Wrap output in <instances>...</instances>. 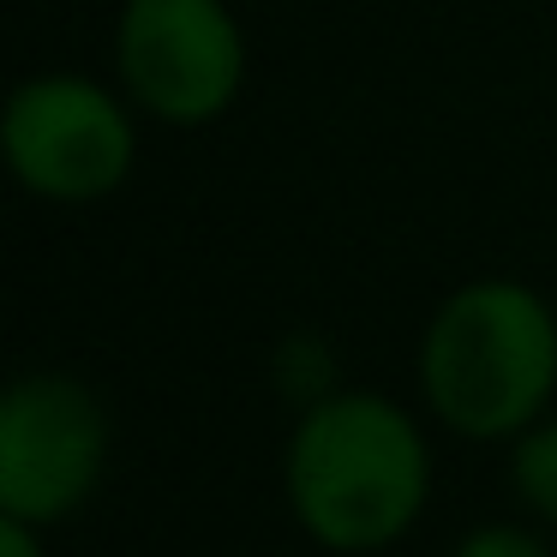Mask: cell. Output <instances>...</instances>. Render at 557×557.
<instances>
[{"instance_id": "6da1fadb", "label": "cell", "mask_w": 557, "mask_h": 557, "mask_svg": "<svg viewBox=\"0 0 557 557\" xmlns=\"http://www.w3.org/2000/svg\"><path fill=\"white\" fill-rule=\"evenodd\" d=\"M432 437L396 396L330 389L288 425L282 497L300 533L330 557H372L401 545L432 509Z\"/></svg>"}, {"instance_id": "7a4b0ae2", "label": "cell", "mask_w": 557, "mask_h": 557, "mask_svg": "<svg viewBox=\"0 0 557 557\" xmlns=\"http://www.w3.org/2000/svg\"><path fill=\"white\" fill-rule=\"evenodd\" d=\"M413 384L461 444H516L557 401V312L516 276H473L432 306Z\"/></svg>"}, {"instance_id": "3957f363", "label": "cell", "mask_w": 557, "mask_h": 557, "mask_svg": "<svg viewBox=\"0 0 557 557\" xmlns=\"http://www.w3.org/2000/svg\"><path fill=\"white\" fill-rule=\"evenodd\" d=\"M133 97H114L90 73H49L25 78L0 114V150L7 169L42 205H97L133 181L138 162V121Z\"/></svg>"}, {"instance_id": "277c9868", "label": "cell", "mask_w": 557, "mask_h": 557, "mask_svg": "<svg viewBox=\"0 0 557 557\" xmlns=\"http://www.w3.org/2000/svg\"><path fill=\"white\" fill-rule=\"evenodd\" d=\"M109 401L78 372H18L0 396V516L61 528L102 492Z\"/></svg>"}, {"instance_id": "5b68a950", "label": "cell", "mask_w": 557, "mask_h": 557, "mask_svg": "<svg viewBox=\"0 0 557 557\" xmlns=\"http://www.w3.org/2000/svg\"><path fill=\"white\" fill-rule=\"evenodd\" d=\"M114 73L157 126H210L246 90V30L228 0H126Z\"/></svg>"}, {"instance_id": "8992f818", "label": "cell", "mask_w": 557, "mask_h": 557, "mask_svg": "<svg viewBox=\"0 0 557 557\" xmlns=\"http://www.w3.org/2000/svg\"><path fill=\"white\" fill-rule=\"evenodd\" d=\"M509 492L540 528L557 533V413L533 420L509 444Z\"/></svg>"}, {"instance_id": "52a82bcc", "label": "cell", "mask_w": 557, "mask_h": 557, "mask_svg": "<svg viewBox=\"0 0 557 557\" xmlns=\"http://www.w3.org/2000/svg\"><path fill=\"white\" fill-rule=\"evenodd\" d=\"M270 377H276V396L282 401H294V413L300 408H312V401H324L330 389H342L336 384V360H330V348L318 336H288L276 348V360H270Z\"/></svg>"}, {"instance_id": "ba28073f", "label": "cell", "mask_w": 557, "mask_h": 557, "mask_svg": "<svg viewBox=\"0 0 557 557\" xmlns=\"http://www.w3.org/2000/svg\"><path fill=\"white\" fill-rule=\"evenodd\" d=\"M449 557H557L552 540H545L540 528H521V521H480V528H468L456 545H449Z\"/></svg>"}, {"instance_id": "9c48e42d", "label": "cell", "mask_w": 557, "mask_h": 557, "mask_svg": "<svg viewBox=\"0 0 557 557\" xmlns=\"http://www.w3.org/2000/svg\"><path fill=\"white\" fill-rule=\"evenodd\" d=\"M49 528L37 521H18V516H0V557H49Z\"/></svg>"}]
</instances>
